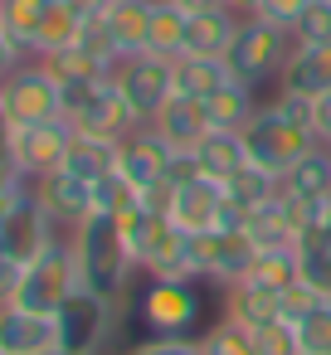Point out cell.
<instances>
[{
	"label": "cell",
	"instance_id": "22",
	"mask_svg": "<svg viewBox=\"0 0 331 355\" xmlns=\"http://www.w3.org/2000/svg\"><path fill=\"white\" fill-rule=\"evenodd\" d=\"M239 25H244V15H239V10H229V6L190 15V25H185V54L224 59V54H229V44H234V35H239ZM185 54H180V59H185Z\"/></svg>",
	"mask_w": 331,
	"mask_h": 355
},
{
	"label": "cell",
	"instance_id": "23",
	"mask_svg": "<svg viewBox=\"0 0 331 355\" xmlns=\"http://www.w3.org/2000/svg\"><path fill=\"white\" fill-rule=\"evenodd\" d=\"M278 190H282L287 200H297L302 209L316 205V200H331V146L316 141V146L278 180Z\"/></svg>",
	"mask_w": 331,
	"mask_h": 355
},
{
	"label": "cell",
	"instance_id": "5",
	"mask_svg": "<svg viewBox=\"0 0 331 355\" xmlns=\"http://www.w3.org/2000/svg\"><path fill=\"white\" fill-rule=\"evenodd\" d=\"M292 49H297L292 30L268 25V20H258V15H244V25H239V35H234V44H229L224 59H229V73H234L239 83L263 88L268 78H282Z\"/></svg>",
	"mask_w": 331,
	"mask_h": 355
},
{
	"label": "cell",
	"instance_id": "41",
	"mask_svg": "<svg viewBox=\"0 0 331 355\" xmlns=\"http://www.w3.org/2000/svg\"><path fill=\"white\" fill-rule=\"evenodd\" d=\"M0 180H25L20 166H15V127H10L6 112H0Z\"/></svg>",
	"mask_w": 331,
	"mask_h": 355
},
{
	"label": "cell",
	"instance_id": "25",
	"mask_svg": "<svg viewBox=\"0 0 331 355\" xmlns=\"http://www.w3.org/2000/svg\"><path fill=\"white\" fill-rule=\"evenodd\" d=\"M253 93H258V88H248V83H239V78L219 83V88L205 98L210 127H214V132H244V122L258 112V98H253Z\"/></svg>",
	"mask_w": 331,
	"mask_h": 355
},
{
	"label": "cell",
	"instance_id": "14",
	"mask_svg": "<svg viewBox=\"0 0 331 355\" xmlns=\"http://www.w3.org/2000/svg\"><path fill=\"white\" fill-rule=\"evenodd\" d=\"M49 243H59V224L44 214V205L35 200V190L15 205V214L0 224V253H10L15 263H35Z\"/></svg>",
	"mask_w": 331,
	"mask_h": 355
},
{
	"label": "cell",
	"instance_id": "16",
	"mask_svg": "<svg viewBox=\"0 0 331 355\" xmlns=\"http://www.w3.org/2000/svg\"><path fill=\"white\" fill-rule=\"evenodd\" d=\"M171 219L185 234H205L224 224V185L210 175H190V180H171Z\"/></svg>",
	"mask_w": 331,
	"mask_h": 355
},
{
	"label": "cell",
	"instance_id": "15",
	"mask_svg": "<svg viewBox=\"0 0 331 355\" xmlns=\"http://www.w3.org/2000/svg\"><path fill=\"white\" fill-rule=\"evenodd\" d=\"M30 190H35V200L44 205V214H49L59 229H69V234L93 214V185H88V180H78L69 166H64V171L40 175V180H30Z\"/></svg>",
	"mask_w": 331,
	"mask_h": 355
},
{
	"label": "cell",
	"instance_id": "40",
	"mask_svg": "<svg viewBox=\"0 0 331 355\" xmlns=\"http://www.w3.org/2000/svg\"><path fill=\"white\" fill-rule=\"evenodd\" d=\"M312 6V0H258V20H268V25H282V30H292L297 20H302V10Z\"/></svg>",
	"mask_w": 331,
	"mask_h": 355
},
{
	"label": "cell",
	"instance_id": "8",
	"mask_svg": "<svg viewBox=\"0 0 331 355\" xmlns=\"http://www.w3.org/2000/svg\"><path fill=\"white\" fill-rule=\"evenodd\" d=\"M78 263H74V243L59 239L49 243L35 263H25V277H20V292H15V306L25 311H44V316H59V306L78 292Z\"/></svg>",
	"mask_w": 331,
	"mask_h": 355
},
{
	"label": "cell",
	"instance_id": "38",
	"mask_svg": "<svg viewBox=\"0 0 331 355\" xmlns=\"http://www.w3.org/2000/svg\"><path fill=\"white\" fill-rule=\"evenodd\" d=\"M127 355H200V336H142Z\"/></svg>",
	"mask_w": 331,
	"mask_h": 355
},
{
	"label": "cell",
	"instance_id": "35",
	"mask_svg": "<svg viewBox=\"0 0 331 355\" xmlns=\"http://www.w3.org/2000/svg\"><path fill=\"white\" fill-rule=\"evenodd\" d=\"M297 326V340H302V355H331V297H321Z\"/></svg>",
	"mask_w": 331,
	"mask_h": 355
},
{
	"label": "cell",
	"instance_id": "2",
	"mask_svg": "<svg viewBox=\"0 0 331 355\" xmlns=\"http://www.w3.org/2000/svg\"><path fill=\"white\" fill-rule=\"evenodd\" d=\"M122 234H127V248H132V258L146 277H195L190 234L171 214H156V209L137 205L132 214H122Z\"/></svg>",
	"mask_w": 331,
	"mask_h": 355
},
{
	"label": "cell",
	"instance_id": "47",
	"mask_svg": "<svg viewBox=\"0 0 331 355\" xmlns=\"http://www.w3.org/2000/svg\"><path fill=\"white\" fill-rule=\"evenodd\" d=\"M176 6H180L185 15H200V10H219V6H229V0H176Z\"/></svg>",
	"mask_w": 331,
	"mask_h": 355
},
{
	"label": "cell",
	"instance_id": "29",
	"mask_svg": "<svg viewBox=\"0 0 331 355\" xmlns=\"http://www.w3.org/2000/svg\"><path fill=\"white\" fill-rule=\"evenodd\" d=\"M69 171L88 185H98L103 175L117 171V141H103V137H83L74 132V146H69Z\"/></svg>",
	"mask_w": 331,
	"mask_h": 355
},
{
	"label": "cell",
	"instance_id": "12",
	"mask_svg": "<svg viewBox=\"0 0 331 355\" xmlns=\"http://www.w3.org/2000/svg\"><path fill=\"white\" fill-rule=\"evenodd\" d=\"M69 146H74V127L64 117L54 122H35V127H15V166L25 180H40L49 171L69 166Z\"/></svg>",
	"mask_w": 331,
	"mask_h": 355
},
{
	"label": "cell",
	"instance_id": "48",
	"mask_svg": "<svg viewBox=\"0 0 331 355\" xmlns=\"http://www.w3.org/2000/svg\"><path fill=\"white\" fill-rule=\"evenodd\" d=\"M229 10H239V15H253V10H258V0H229Z\"/></svg>",
	"mask_w": 331,
	"mask_h": 355
},
{
	"label": "cell",
	"instance_id": "30",
	"mask_svg": "<svg viewBox=\"0 0 331 355\" xmlns=\"http://www.w3.org/2000/svg\"><path fill=\"white\" fill-rule=\"evenodd\" d=\"M54 0H0V30H6L25 54H35V40H40V25L49 15Z\"/></svg>",
	"mask_w": 331,
	"mask_h": 355
},
{
	"label": "cell",
	"instance_id": "39",
	"mask_svg": "<svg viewBox=\"0 0 331 355\" xmlns=\"http://www.w3.org/2000/svg\"><path fill=\"white\" fill-rule=\"evenodd\" d=\"M321 302V292L312 287V282H292V287H282L278 292V306H282V321H302L312 306Z\"/></svg>",
	"mask_w": 331,
	"mask_h": 355
},
{
	"label": "cell",
	"instance_id": "24",
	"mask_svg": "<svg viewBox=\"0 0 331 355\" xmlns=\"http://www.w3.org/2000/svg\"><path fill=\"white\" fill-rule=\"evenodd\" d=\"M278 88H292V93H307V98H321L331 88V40L326 44H297Z\"/></svg>",
	"mask_w": 331,
	"mask_h": 355
},
{
	"label": "cell",
	"instance_id": "11",
	"mask_svg": "<svg viewBox=\"0 0 331 355\" xmlns=\"http://www.w3.org/2000/svg\"><path fill=\"white\" fill-rule=\"evenodd\" d=\"M176 146L151 127V122H142L132 137H122L117 141V171L137 185V190H151V185H161V180H171V166H176Z\"/></svg>",
	"mask_w": 331,
	"mask_h": 355
},
{
	"label": "cell",
	"instance_id": "21",
	"mask_svg": "<svg viewBox=\"0 0 331 355\" xmlns=\"http://www.w3.org/2000/svg\"><path fill=\"white\" fill-rule=\"evenodd\" d=\"M151 6L156 0H112L108 15H103V30L117 49V64L132 59V54H146V30H151Z\"/></svg>",
	"mask_w": 331,
	"mask_h": 355
},
{
	"label": "cell",
	"instance_id": "4",
	"mask_svg": "<svg viewBox=\"0 0 331 355\" xmlns=\"http://www.w3.org/2000/svg\"><path fill=\"white\" fill-rule=\"evenodd\" d=\"M244 151H248V161L253 166H263L268 175H287L312 146H316V132L312 127H302V122H292L282 107H273V103H258V112L244 122Z\"/></svg>",
	"mask_w": 331,
	"mask_h": 355
},
{
	"label": "cell",
	"instance_id": "33",
	"mask_svg": "<svg viewBox=\"0 0 331 355\" xmlns=\"http://www.w3.org/2000/svg\"><path fill=\"white\" fill-rule=\"evenodd\" d=\"M200 355H258V345H253V331H248V326L219 316V321L200 336Z\"/></svg>",
	"mask_w": 331,
	"mask_h": 355
},
{
	"label": "cell",
	"instance_id": "27",
	"mask_svg": "<svg viewBox=\"0 0 331 355\" xmlns=\"http://www.w3.org/2000/svg\"><path fill=\"white\" fill-rule=\"evenodd\" d=\"M185 25H190V15L176 6V0H156L151 6V30H146V54L180 59L185 54Z\"/></svg>",
	"mask_w": 331,
	"mask_h": 355
},
{
	"label": "cell",
	"instance_id": "1",
	"mask_svg": "<svg viewBox=\"0 0 331 355\" xmlns=\"http://www.w3.org/2000/svg\"><path fill=\"white\" fill-rule=\"evenodd\" d=\"M69 243H74L78 282H83L88 292H98V297H108V302H117V306L132 311V292H137V287H132V272H142V268H137V258H132V248H127L122 219L93 209V214L69 234Z\"/></svg>",
	"mask_w": 331,
	"mask_h": 355
},
{
	"label": "cell",
	"instance_id": "13",
	"mask_svg": "<svg viewBox=\"0 0 331 355\" xmlns=\"http://www.w3.org/2000/svg\"><path fill=\"white\" fill-rule=\"evenodd\" d=\"M69 127H74V132H83V137L122 141V137H132V132L142 127V117H137V112H132V103L122 98L117 78H103V83L93 88V98L69 117Z\"/></svg>",
	"mask_w": 331,
	"mask_h": 355
},
{
	"label": "cell",
	"instance_id": "44",
	"mask_svg": "<svg viewBox=\"0 0 331 355\" xmlns=\"http://www.w3.org/2000/svg\"><path fill=\"white\" fill-rule=\"evenodd\" d=\"M30 195V180H0V224L15 214V205Z\"/></svg>",
	"mask_w": 331,
	"mask_h": 355
},
{
	"label": "cell",
	"instance_id": "28",
	"mask_svg": "<svg viewBox=\"0 0 331 355\" xmlns=\"http://www.w3.org/2000/svg\"><path fill=\"white\" fill-rule=\"evenodd\" d=\"M229 78H234L229 73V59H205V54L176 59V93H185V98H210Z\"/></svg>",
	"mask_w": 331,
	"mask_h": 355
},
{
	"label": "cell",
	"instance_id": "32",
	"mask_svg": "<svg viewBox=\"0 0 331 355\" xmlns=\"http://www.w3.org/2000/svg\"><path fill=\"white\" fill-rule=\"evenodd\" d=\"M248 277L268 282L273 292H282V287L302 282V263H297V248H258V253H253V268H248Z\"/></svg>",
	"mask_w": 331,
	"mask_h": 355
},
{
	"label": "cell",
	"instance_id": "19",
	"mask_svg": "<svg viewBox=\"0 0 331 355\" xmlns=\"http://www.w3.org/2000/svg\"><path fill=\"white\" fill-rule=\"evenodd\" d=\"M278 195V175H268L263 166H244L224 180V224H248V214H258L268 200Z\"/></svg>",
	"mask_w": 331,
	"mask_h": 355
},
{
	"label": "cell",
	"instance_id": "37",
	"mask_svg": "<svg viewBox=\"0 0 331 355\" xmlns=\"http://www.w3.org/2000/svg\"><path fill=\"white\" fill-rule=\"evenodd\" d=\"M253 345H258V355H302L292 321H268L263 331H253Z\"/></svg>",
	"mask_w": 331,
	"mask_h": 355
},
{
	"label": "cell",
	"instance_id": "26",
	"mask_svg": "<svg viewBox=\"0 0 331 355\" xmlns=\"http://www.w3.org/2000/svg\"><path fill=\"white\" fill-rule=\"evenodd\" d=\"M190 156H195V171L210 175V180H219V185H224L234 171L248 166V151H244V137H239V132H210Z\"/></svg>",
	"mask_w": 331,
	"mask_h": 355
},
{
	"label": "cell",
	"instance_id": "3",
	"mask_svg": "<svg viewBox=\"0 0 331 355\" xmlns=\"http://www.w3.org/2000/svg\"><path fill=\"white\" fill-rule=\"evenodd\" d=\"M200 277H146L132 292V316L146 336H195L205 316Z\"/></svg>",
	"mask_w": 331,
	"mask_h": 355
},
{
	"label": "cell",
	"instance_id": "17",
	"mask_svg": "<svg viewBox=\"0 0 331 355\" xmlns=\"http://www.w3.org/2000/svg\"><path fill=\"white\" fill-rule=\"evenodd\" d=\"M0 355H59V321L25 306H0Z\"/></svg>",
	"mask_w": 331,
	"mask_h": 355
},
{
	"label": "cell",
	"instance_id": "7",
	"mask_svg": "<svg viewBox=\"0 0 331 355\" xmlns=\"http://www.w3.org/2000/svg\"><path fill=\"white\" fill-rule=\"evenodd\" d=\"M122 316H127V306L78 287L54 316L59 321V355H103V345L117 336Z\"/></svg>",
	"mask_w": 331,
	"mask_h": 355
},
{
	"label": "cell",
	"instance_id": "34",
	"mask_svg": "<svg viewBox=\"0 0 331 355\" xmlns=\"http://www.w3.org/2000/svg\"><path fill=\"white\" fill-rule=\"evenodd\" d=\"M142 205V190L122 175V171H112V175H103L98 185H93V209H103V214H132Z\"/></svg>",
	"mask_w": 331,
	"mask_h": 355
},
{
	"label": "cell",
	"instance_id": "36",
	"mask_svg": "<svg viewBox=\"0 0 331 355\" xmlns=\"http://www.w3.org/2000/svg\"><path fill=\"white\" fill-rule=\"evenodd\" d=\"M292 40L297 44H326L331 40V0H312L302 10V20L292 25Z\"/></svg>",
	"mask_w": 331,
	"mask_h": 355
},
{
	"label": "cell",
	"instance_id": "18",
	"mask_svg": "<svg viewBox=\"0 0 331 355\" xmlns=\"http://www.w3.org/2000/svg\"><path fill=\"white\" fill-rule=\"evenodd\" d=\"M151 127L176 146V151H195L214 127H210V112H205V98H185V93H176L156 117H151Z\"/></svg>",
	"mask_w": 331,
	"mask_h": 355
},
{
	"label": "cell",
	"instance_id": "10",
	"mask_svg": "<svg viewBox=\"0 0 331 355\" xmlns=\"http://www.w3.org/2000/svg\"><path fill=\"white\" fill-rule=\"evenodd\" d=\"M112 78L142 122H151L176 98V59H161V54H132L112 69Z\"/></svg>",
	"mask_w": 331,
	"mask_h": 355
},
{
	"label": "cell",
	"instance_id": "46",
	"mask_svg": "<svg viewBox=\"0 0 331 355\" xmlns=\"http://www.w3.org/2000/svg\"><path fill=\"white\" fill-rule=\"evenodd\" d=\"M20 59H30V54H25V49H20V44H15L6 30H0V78H6V73H10Z\"/></svg>",
	"mask_w": 331,
	"mask_h": 355
},
{
	"label": "cell",
	"instance_id": "43",
	"mask_svg": "<svg viewBox=\"0 0 331 355\" xmlns=\"http://www.w3.org/2000/svg\"><path fill=\"white\" fill-rule=\"evenodd\" d=\"M312 132H316L321 146H331V88L321 98H312Z\"/></svg>",
	"mask_w": 331,
	"mask_h": 355
},
{
	"label": "cell",
	"instance_id": "20",
	"mask_svg": "<svg viewBox=\"0 0 331 355\" xmlns=\"http://www.w3.org/2000/svg\"><path fill=\"white\" fill-rule=\"evenodd\" d=\"M224 316L248 326V331H263L268 321H282V306H278V292L258 277H239L224 287Z\"/></svg>",
	"mask_w": 331,
	"mask_h": 355
},
{
	"label": "cell",
	"instance_id": "6",
	"mask_svg": "<svg viewBox=\"0 0 331 355\" xmlns=\"http://www.w3.org/2000/svg\"><path fill=\"white\" fill-rule=\"evenodd\" d=\"M0 112L10 117V127H35V122L64 117V88L44 59H20L0 78Z\"/></svg>",
	"mask_w": 331,
	"mask_h": 355
},
{
	"label": "cell",
	"instance_id": "31",
	"mask_svg": "<svg viewBox=\"0 0 331 355\" xmlns=\"http://www.w3.org/2000/svg\"><path fill=\"white\" fill-rule=\"evenodd\" d=\"M78 30H83V20L64 6V0H54L49 15H44V25H40V40H35V54H30V59H49V54L69 49V44L78 40Z\"/></svg>",
	"mask_w": 331,
	"mask_h": 355
},
{
	"label": "cell",
	"instance_id": "42",
	"mask_svg": "<svg viewBox=\"0 0 331 355\" xmlns=\"http://www.w3.org/2000/svg\"><path fill=\"white\" fill-rule=\"evenodd\" d=\"M20 277H25V263H15L10 253H0V306H10V302H15Z\"/></svg>",
	"mask_w": 331,
	"mask_h": 355
},
{
	"label": "cell",
	"instance_id": "9",
	"mask_svg": "<svg viewBox=\"0 0 331 355\" xmlns=\"http://www.w3.org/2000/svg\"><path fill=\"white\" fill-rule=\"evenodd\" d=\"M253 253H258V243L248 239V229H244V224H219V229L190 234V263H195V277L219 282V287H229V282L248 277Z\"/></svg>",
	"mask_w": 331,
	"mask_h": 355
},
{
	"label": "cell",
	"instance_id": "45",
	"mask_svg": "<svg viewBox=\"0 0 331 355\" xmlns=\"http://www.w3.org/2000/svg\"><path fill=\"white\" fill-rule=\"evenodd\" d=\"M64 6H69V10H74V15L88 25V20H103V15H108V6H112V0H64Z\"/></svg>",
	"mask_w": 331,
	"mask_h": 355
}]
</instances>
